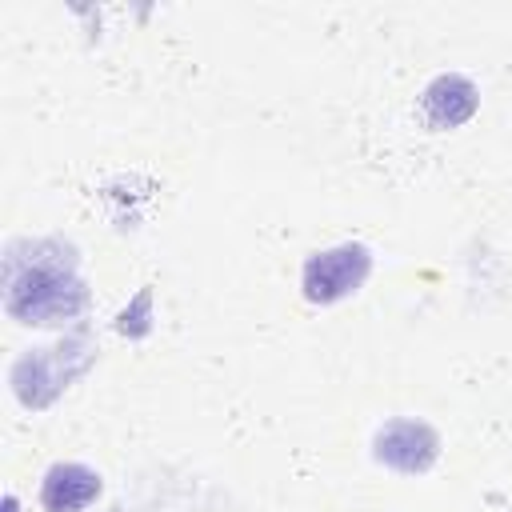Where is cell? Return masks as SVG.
<instances>
[{
	"label": "cell",
	"mask_w": 512,
	"mask_h": 512,
	"mask_svg": "<svg viewBox=\"0 0 512 512\" xmlns=\"http://www.w3.org/2000/svg\"><path fill=\"white\" fill-rule=\"evenodd\" d=\"M88 308V284L68 240H12L4 252V312L28 328L72 324Z\"/></svg>",
	"instance_id": "obj_1"
},
{
	"label": "cell",
	"mask_w": 512,
	"mask_h": 512,
	"mask_svg": "<svg viewBox=\"0 0 512 512\" xmlns=\"http://www.w3.org/2000/svg\"><path fill=\"white\" fill-rule=\"evenodd\" d=\"M92 360H96V340L88 328H76L64 340L44 344V348H24L8 368L12 396L32 412L48 408L76 376L92 368Z\"/></svg>",
	"instance_id": "obj_2"
},
{
	"label": "cell",
	"mask_w": 512,
	"mask_h": 512,
	"mask_svg": "<svg viewBox=\"0 0 512 512\" xmlns=\"http://www.w3.org/2000/svg\"><path fill=\"white\" fill-rule=\"evenodd\" d=\"M368 276H372V248L360 240H344L304 260L300 292L308 304H340L344 296L360 292Z\"/></svg>",
	"instance_id": "obj_3"
},
{
	"label": "cell",
	"mask_w": 512,
	"mask_h": 512,
	"mask_svg": "<svg viewBox=\"0 0 512 512\" xmlns=\"http://www.w3.org/2000/svg\"><path fill=\"white\" fill-rule=\"evenodd\" d=\"M372 456H376V464H384L400 476H420L440 460V432L428 420L396 416L376 428Z\"/></svg>",
	"instance_id": "obj_4"
},
{
	"label": "cell",
	"mask_w": 512,
	"mask_h": 512,
	"mask_svg": "<svg viewBox=\"0 0 512 512\" xmlns=\"http://www.w3.org/2000/svg\"><path fill=\"white\" fill-rule=\"evenodd\" d=\"M476 108H480V88L464 72H440L420 92V116L436 132H448V128L468 124L476 116Z\"/></svg>",
	"instance_id": "obj_5"
},
{
	"label": "cell",
	"mask_w": 512,
	"mask_h": 512,
	"mask_svg": "<svg viewBox=\"0 0 512 512\" xmlns=\"http://www.w3.org/2000/svg\"><path fill=\"white\" fill-rule=\"evenodd\" d=\"M100 472L80 460H56L40 476V508L44 512H84L100 500Z\"/></svg>",
	"instance_id": "obj_6"
},
{
	"label": "cell",
	"mask_w": 512,
	"mask_h": 512,
	"mask_svg": "<svg viewBox=\"0 0 512 512\" xmlns=\"http://www.w3.org/2000/svg\"><path fill=\"white\" fill-rule=\"evenodd\" d=\"M148 316H152V292L144 288L136 300H132V308H124L120 316H116V328L124 332V336H148Z\"/></svg>",
	"instance_id": "obj_7"
}]
</instances>
